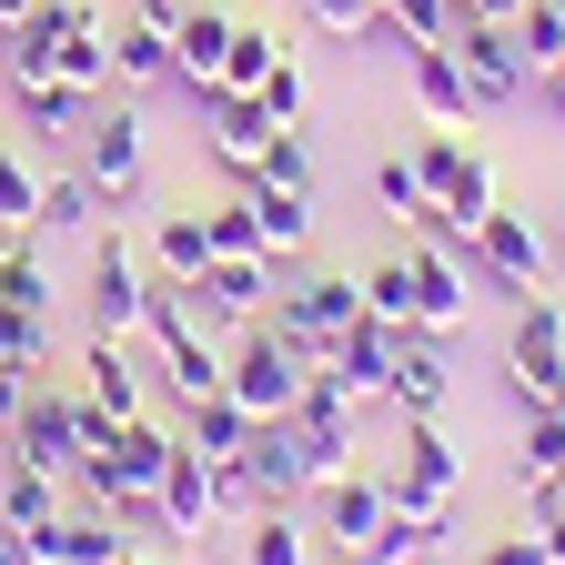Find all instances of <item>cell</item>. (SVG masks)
Listing matches in <instances>:
<instances>
[{
	"label": "cell",
	"instance_id": "1",
	"mask_svg": "<svg viewBox=\"0 0 565 565\" xmlns=\"http://www.w3.org/2000/svg\"><path fill=\"white\" fill-rule=\"evenodd\" d=\"M172 445H182V435H162L152 414H131L111 445H92L82 465H71V484H82L92 505H111V515L131 525V515H152V494H162V465H172Z\"/></svg>",
	"mask_w": 565,
	"mask_h": 565
},
{
	"label": "cell",
	"instance_id": "2",
	"mask_svg": "<svg viewBox=\"0 0 565 565\" xmlns=\"http://www.w3.org/2000/svg\"><path fill=\"white\" fill-rule=\"evenodd\" d=\"M414 172H424V192H435V233H424V243H475V223L505 202V192H494V162L475 152V141H455V131H424Z\"/></svg>",
	"mask_w": 565,
	"mask_h": 565
},
{
	"label": "cell",
	"instance_id": "3",
	"mask_svg": "<svg viewBox=\"0 0 565 565\" xmlns=\"http://www.w3.org/2000/svg\"><path fill=\"white\" fill-rule=\"evenodd\" d=\"M455 484H465V455L445 445V414H404V455H394V475H384L394 525H445Z\"/></svg>",
	"mask_w": 565,
	"mask_h": 565
},
{
	"label": "cell",
	"instance_id": "4",
	"mask_svg": "<svg viewBox=\"0 0 565 565\" xmlns=\"http://www.w3.org/2000/svg\"><path fill=\"white\" fill-rule=\"evenodd\" d=\"M353 313H364V273H282V294L263 303V323L294 343L303 364H323L333 333H343Z\"/></svg>",
	"mask_w": 565,
	"mask_h": 565
},
{
	"label": "cell",
	"instance_id": "5",
	"mask_svg": "<svg viewBox=\"0 0 565 565\" xmlns=\"http://www.w3.org/2000/svg\"><path fill=\"white\" fill-rule=\"evenodd\" d=\"M303 374H313V364H303V353L282 343V333H273L263 313H253V323L233 333V353H223V394H233V404H243L253 424H282V414H294Z\"/></svg>",
	"mask_w": 565,
	"mask_h": 565
},
{
	"label": "cell",
	"instance_id": "6",
	"mask_svg": "<svg viewBox=\"0 0 565 565\" xmlns=\"http://www.w3.org/2000/svg\"><path fill=\"white\" fill-rule=\"evenodd\" d=\"M303 494H313L303 435H294V424H253V445L223 465V515H253V505H303Z\"/></svg>",
	"mask_w": 565,
	"mask_h": 565
},
{
	"label": "cell",
	"instance_id": "7",
	"mask_svg": "<svg viewBox=\"0 0 565 565\" xmlns=\"http://www.w3.org/2000/svg\"><path fill=\"white\" fill-rule=\"evenodd\" d=\"M152 263H141L111 223H92V333H111V343H141V323H152Z\"/></svg>",
	"mask_w": 565,
	"mask_h": 565
},
{
	"label": "cell",
	"instance_id": "8",
	"mask_svg": "<svg viewBox=\"0 0 565 565\" xmlns=\"http://www.w3.org/2000/svg\"><path fill=\"white\" fill-rule=\"evenodd\" d=\"M353 414H364V404H353L323 364L303 374V394H294V414H282V424H294V435H303V465H313V484H333V475H353V455H364V424H353Z\"/></svg>",
	"mask_w": 565,
	"mask_h": 565
},
{
	"label": "cell",
	"instance_id": "9",
	"mask_svg": "<svg viewBox=\"0 0 565 565\" xmlns=\"http://www.w3.org/2000/svg\"><path fill=\"white\" fill-rule=\"evenodd\" d=\"M505 384H515V404H555V394H565V303H555V282L515 303V333H505Z\"/></svg>",
	"mask_w": 565,
	"mask_h": 565
},
{
	"label": "cell",
	"instance_id": "10",
	"mask_svg": "<svg viewBox=\"0 0 565 565\" xmlns=\"http://www.w3.org/2000/svg\"><path fill=\"white\" fill-rule=\"evenodd\" d=\"M11 465H41V475H71V465H82V384L31 374V394L11 414Z\"/></svg>",
	"mask_w": 565,
	"mask_h": 565
},
{
	"label": "cell",
	"instance_id": "11",
	"mask_svg": "<svg viewBox=\"0 0 565 565\" xmlns=\"http://www.w3.org/2000/svg\"><path fill=\"white\" fill-rule=\"evenodd\" d=\"M323 494V545L333 555H374V565H394V545H404V525H394V505H384V484L353 465V475H333V484H313Z\"/></svg>",
	"mask_w": 565,
	"mask_h": 565
},
{
	"label": "cell",
	"instance_id": "12",
	"mask_svg": "<svg viewBox=\"0 0 565 565\" xmlns=\"http://www.w3.org/2000/svg\"><path fill=\"white\" fill-rule=\"evenodd\" d=\"M82 172H92V192H102V202H131V192H141V172H152V131H141V111H131L121 92L82 121Z\"/></svg>",
	"mask_w": 565,
	"mask_h": 565
},
{
	"label": "cell",
	"instance_id": "13",
	"mask_svg": "<svg viewBox=\"0 0 565 565\" xmlns=\"http://www.w3.org/2000/svg\"><path fill=\"white\" fill-rule=\"evenodd\" d=\"M445 51L465 61V82H475V111H515V102L535 92V71H525V51H515V21H465Z\"/></svg>",
	"mask_w": 565,
	"mask_h": 565
},
{
	"label": "cell",
	"instance_id": "14",
	"mask_svg": "<svg viewBox=\"0 0 565 565\" xmlns=\"http://www.w3.org/2000/svg\"><path fill=\"white\" fill-rule=\"evenodd\" d=\"M545 263H555V253H545V233L525 223V212L494 202L484 223H475V273L494 282V294H515V303H525V294H545Z\"/></svg>",
	"mask_w": 565,
	"mask_h": 565
},
{
	"label": "cell",
	"instance_id": "15",
	"mask_svg": "<svg viewBox=\"0 0 565 565\" xmlns=\"http://www.w3.org/2000/svg\"><path fill=\"white\" fill-rule=\"evenodd\" d=\"M445 394H455V333H435V323H394V384H384V404H404V414H445Z\"/></svg>",
	"mask_w": 565,
	"mask_h": 565
},
{
	"label": "cell",
	"instance_id": "16",
	"mask_svg": "<svg viewBox=\"0 0 565 565\" xmlns=\"http://www.w3.org/2000/svg\"><path fill=\"white\" fill-rule=\"evenodd\" d=\"M202 121H212V131H202V141H212V162H223V172H243V182L263 172L273 131H282V121L263 111V92H202Z\"/></svg>",
	"mask_w": 565,
	"mask_h": 565
},
{
	"label": "cell",
	"instance_id": "17",
	"mask_svg": "<svg viewBox=\"0 0 565 565\" xmlns=\"http://www.w3.org/2000/svg\"><path fill=\"white\" fill-rule=\"evenodd\" d=\"M273 253H212L202 263V282H192V303H202V323H253L263 303H273Z\"/></svg>",
	"mask_w": 565,
	"mask_h": 565
},
{
	"label": "cell",
	"instance_id": "18",
	"mask_svg": "<svg viewBox=\"0 0 565 565\" xmlns=\"http://www.w3.org/2000/svg\"><path fill=\"white\" fill-rule=\"evenodd\" d=\"M404 273H414V323H435V333H455L465 313H475V273L445 253V243H404Z\"/></svg>",
	"mask_w": 565,
	"mask_h": 565
},
{
	"label": "cell",
	"instance_id": "19",
	"mask_svg": "<svg viewBox=\"0 0 565 565\" xmlns=\"http://www.w3.org/2000/svg\"><path fill=\"white\" fill-rule=\"evenodd\" d=\"M212 515H223V465H212V455H192V445H172V465H162V494H152V525H172V535H202Z\"/></svg>",
	"mask_w": 565,
	"mask_h": 565
},
{
	"label": "cell",
	"instance_id": "20",
	"mask_svg": "<svg viewBox=\"0 0 565 565\" xmlns=\"http://www.w3.org/2000/svg\"><path fill=\"white\" fill-rule=\"evenodd\" d=\"M323 374H333L353 404H384V384H394V323L353 313V323L333 333V353H323Z\"/></svg>",
	"mask_w": 565,
	"mask_h": 565
},
{
	"label": "cell",
	"instance_id": "21",
	"mask_svg": "<svg viewBox=\"0 0 565 565\" xmlns=\"http://www.w3.org/2000/svg\"><path fill=\"white\" fill-rule=\"evenodd\" d=\"M223 51H233V11H212V0H192V11L172 21V92H212L223 82Z\"/></svg>",
	"mask_w": 565,
	"mask_h": 565
},
{
	"label": "cell",
	"instance_id": "22",
	"mask_svg": "<svg viewBox=\"0 0 565 565\" xmlns=\"http://www.w3.org/2000/svg\"><path fill=\"white\" fill-rule=\"evenodd\" d=\"M111 555H121V515L111 505H82V515L61 505V525L31 535V565H111Z\"/></svg>",
	"mask_w": 565,
	"mask_h": 565
},
{
	"label": "cell",
	"instance_id": "23",
	"mask_svg": "<svg viewBox=\"0 0 565 565\" xmlns=\"http://www.w3.org/2000/svg\"><path fill=\"white\" fill-rule=\"evenodd\" d=\"M202 263H212V212L162 202V212H152V273H162V282H202Z\"/></svg>",
	"mask_w": 565,
	"mask_h": 565
},
{
	"label": "cell",
	"instance_id": "24",
	"mask_svg": "<svg viewBox=\"0 0 565 565\" xmlns=\"http://www.w3.org/2000/svg\"><path fill=\"white\" fill-rule=\"evenodd\" d=\"M243 212H253V233L273 263H294L313 243V192H282V182H243Z\"/></svg>",
	"mask_w": 565,
	"mask_h": 565
},
{
	"label": "cell",
	"instance_id": "25",
	"mask_svg": "<svg viewBox=\"0 0 565 565\" xmlns=\"http://www.w3.org/2000/svg\"><path fill=\"white\" fill-rule=\"evenodd\" d=\"M82 394H92L102 414H121V424H131V414H141V353H131V343H111V333H92V343H82Z\"/></svg>",
	"mask_w": 565,
	"mask_h": 565
},
{
	"label": "cell",
	"instance_id": "26",
	"mask_svg": "<svg viewBox=\"0 0 565 565\" xmlns=\"http://www.w3.org/2000/svg\"><path fill=\"white\" fill-rule=\"evenodd\" d=\"M152 82H172V31L131 11L111 31V92H152Z\"/></svg>",
	"mask_w": 565,
	"mask_h": 565
},
{
	"label": "cell",
	"instance_id": "27",
	"mask_svg": "<svg viewBox=\"0 0 565 565\" xmlns=\"http://www.w3.org/2000/svg\"><path fill=\"white\" fill-rule=\"evenodd\" d=\"M404 82H414V102L435 111V121H475V82H465V61L435 41V51H404Z\"/></svg>",
	"mask_w": 565,
	"mask_h": 565
},
{
	"label": "cell",
	"instance_id": "28",
	"mask_svg": "<svg viewBox=\"0 0 565 565\" xmlns=\"http://www.w3.org/2000/svg\"><path fill=\"white\" fill-rule=\"evenodd\" d=\"M61 484H71V475L11 465V475H0V525H11L21 545H31V535H51V525H61Z\"/></svg>",
	"mask_w": 565,
	"mask_h": 565
},
{
	"label": "cell",
	"instance_id": "29",
	"mask_svg": "<svg viewBox=\"0 0 565 565\" xmlns=\"http://www.w3.org/2000/svg\"><path fill=\"white\" fill-rule=\"evenodd\" d=\"M323 555V535L294 515V505H253V525H243V565H313Z\"/></svg>",
	"mask_w": 565,
	"mask_h": 565
},
{
	"label": "cell",
	"instance_id": "30",
	"mask_svg": "<svg viewBox=\"0 0 565 565\" xmlns=\"http://www.w3.org/2000/svg\"><path fill=\"white\" fill-rule=\"evenodd\" d=\"M102 223V192H92V172L71 162V172H41V212H31V233L51 243V233H92Z\"/></svg>",
	"mask_w": 565,
	"mask_h": 565
},
{
	"label": "cell",
	"instance_id": "31",
	"mask_svg": "<svg viewBox=\"0 0 565 565\" xmlns=\"http://www.w3.org/2000/svg\"><path fill=\"white\" fill-rule=\"evenodd\" d=\"M182 445H192V455H212V465H233V455L253 445V414H243L233 394H202V404H192V424H182Z\"/></svg>",
	"mask_w": 565,
	"mask_h": 565
},
{
	"label": "cell",
	"instance_id": "32",
	"mask_svg": "<svg viewBox=\"0 0 565 565\" xmlns=\"http://www.w3.org/2000/svg\"><path fill=\"white\" fill-rule=\"evenodd\" d=\"M374 202L394 212L404 233H435V192H424V172H414V152H384L374 162Z\"/></svg>",
	"mask_w": 565,
	"mask_h": 565
},
{
	"label": "cell",
	"instance_id": "33",
	"mask_svg": "<svg viewBox=\"0 0 565 565\" xmlns=\"http://www.w3.org/2000/svg\"><path fill=\"white\" fill-rule=\"evenodd\" d=\"M273 61H282V31L273 21H233V51H223V82H212V92H263Z\"/></svg>",
	"mask_w": 565,
	"mask_h": 565
},
{
	"label": "cell",
	"instance_id": "34",
	"mask_svg": "<svg viewBox=\"0 0 565 565\" xmlns=\"http://www.w3.org/2000/svg\"><path fill=\"white\" fill-rule=\"evenodd\" d=\"M92 111H102V102H92V92H71L61 71H51V82H21V121H31V131L82 141V121H92Z\"/></svg>",
	"mask_w": 565,
	"mask_h": 565
},
{
	"label": "cell",
	"instance_id": "35",
	"mask_svg": "<svg viewBox=\"0 0 565 565\" xmlns=\"http://www.w3.org/2000/svg\"><path fill=\"white\" fill-rule=\"evenodd\" d=\"M384 31H394V51H435L465 31V0H384Z\"/></svg>",
	"mask_w": 565,
	"mask_h": 565
},
{
	"label": "cell",
	"instance_id": "36",
	"mask_svg": "<svg viewBox=\"0 0 565 565\" xmlns=\"http://www.w3.org/2000/svg\"><path fill=\"white\" fill-rule=\"evenodd\" d=\"M0 303H21V313L51 323V253L41 243H11V253H0Z\"/></svg>",
	"mask_w": 565,
	"mask_h": 565
},
{
	"label": "cell",
	"instance_id": "37",
	"mask_svg": "<svg viewBox=\"0 0 565 565\" xmlns=\"http://www.w3.org/2000/svg\"><path fill=\"white\" fill-rule=\"evenodd\" d=\"M565 465V394L525 404V435H515V475H555Z\"/></svg>",
	"mask_w": 565,
	"mask_h": 565
},
{
	"label": "cell",
	"instance_id": "38",
	"mask_svg": "<svg viewBox=\"0 0 565 565\" xmlns=\"http://www.w3.org/2000/svg\"><path fill=\"white\" fill-rule=\"evenodd\" d=\"M31 212H41V172L0 141V233H31ZM31 243H41V233H31Z\"/></svg>",
	"mask_w": 565,
	"mask_h": 565
},
{
	"label": "cell",
	"instance_id": "39",
	"mask_svg": "<svg viewBox=\"0 0 565 565\" xmlns=\"http://www.w3.org/2000/svg\"><path fill=\"white\" fill-rule=\"evenodd\" d=\"M515 51H525V71L565 61V0H525L515 11Z\"/></svg>",
	"mask_w": 565,
	"mask_h": 565
},
{
	"label": "cell",
	"instance_id": "40",
	"mask_svg": "<svg viewBox=\"0 0 565 565\" xmlns=\"http://www.w3.org/2000/svg\"><path fill=\"white\" fill-rule=\"evenodd\" d=\"M253 182H282V192H313V131L294 121V131H273V152H263V172Z\"/></svg>",
	"mask_w": 565,
	"mask_h": 565
},
{
	"label": "cell",
	"instance_id": "41",
	"mask_svg": "<svg viewBox=\"0 0 565 565\" xmlns=\"http://www.w3.org/2000/svg\"><path fill=\"white\" fill-rule=\"evenodd\" d=\"M364 313H374V323H414V273H404V253L364 273Z\"/></svg>",
	"mask_w": 565,
	"mask_h": 565
},
{
	"label": "cell",
	"instance_id": "42",
	"mask_svg": "<svg viewBox=\"0 0 565 565\" xmlns=\"http://www.w3.org/2000/svg\"><path fill=\"white\" fill-rule=\"evenodd\" d=\"M263 111H273L282 131H294V121H313V82H303V61H294V51L273 61V82H263Z\"/></svg>",
	"mask_w": 565,
	"mask_h": 565
},
{
	"label": "cell",
	"instance_id": "43",
	"mask_svg": "<svg viewBox=\"0 0 565 565\" xmlns=\"http://www.w3.org/2000/svg\"><path fill=\"white\" fill-rule=\"evenodd\" d=\"M41 343H51V323H41V313H21V303H0V364H21V374H41Z\"/></svg>",
	"mask_w": 565,
	"mask_h": 565
},
{
	"label": "cell",
	"instance_id": "44",
	"mask_svg": "<svg viewBox=\"0 0 565 565\" xmlns=\"http://www.w3.org/2000/svg\"><path fill=\"white\" fill-rule=\"evenodd\" d=\"M455 525H404V545H394V565H465L455 545H445Z\"/></svg>",
	"mask_w": 565,
	"mask_h": 565
},
{
	"label": "cell",
	"instance_id": "45",
	"mask_svg": "<svg viewBox=\"0 0 565 565\" xmlns=\"http://www.w3.org/2000/svg\"><path fill=\"white\" fill-rule=\"evenodd\" d=\"M212 253H263V233H253L243 202H212Z\"/></svg>",
	"mask_w": 565,
	"mask_h": 565
},
{
	"label": "cell",
	"instance_id": "46",
	"mask_svg": "<svg viewBox=\"0 0 565 565\" xmlns=\"http://www.w3.org/2000/svg\"><path fill=\"white\" fill-rule=\"evenodd\" d=\"M515 484H525V525H555L565 515V465L555 475H515Z\"/></svg>",
	"mask_w": 565,
	"mask_h": 565
},
{
	"label": "cell",
	"instance_id": "47",
	"mask_svg": "<svg viewBox=\"0 0 565 565\" xmlns=\"http://www.w3.org/2000/svg\"><path fill=\"white\" fill-rule=\"evenodd\" d=\"M465 565H545V535L525 525V535H494L484 555H465Z\"/></svg>",
	"mask_w": 565,
	"mask_h": 565
},
{
	"label": "cell",
	"instance_id": "48",
	"mask_svg": "<svg viewBox=\"0 0 565 565\" xmlns=\"http://www.w3.org/2000/svg\"><path fill=\"white\" fill-rule=\"evenodd\" d=\"M21 394H31V374H21V364H0V435H11V414H21Z\"/></svg>",
	"mask_w": 565,
	"mask_h": 565
},
{
	"label": "cell",
	"instance_id": "49",
	"mask_svg": "<svg viewBox=\"0 0 565 565\" xmlns=\"http://www.w3.org/2000/svg\"><path fill=\"white\" fill-rule=\"evenodd\" d=\"M535 102H545V111L565 121V61H545V71H535Z\"/></svg>",
	"mask_w": 565,
	"mask_h": 565
},
{
	"label": "cell",
	"instance_id": "50",
	"mask_svg": "<svg viewBox=\"0 0 565 565\" xmlns=\"http://www.w3.org/2000/svg\"><path fill=\"white\" fill-rule=\"evenodd\" d=\"M131 11H141V21H162V31H172V21L192 11V0H131Z\"/></svg>",
	"mask_w": 565,
	"mask_h": 565
},
{
	"label": "cell",
	"instance_id": "51",
	"mask_svg": "<svg viewBox=\"0 0 565 565\" xmlns=\"http://www.w3.org/2000/svg\"><path fill=\"white\" fill-rule=\"evenodd\" d=\"M525 0H465V21H515Z\"/></svg>",
	"mask_w": 565,
	"mask_h": 565
},
{
	"label": "cell",
	"instance_id": "52",
	"mask_svg": "<svg viewBox=\"0 0 565 565\" xmlns=\"http://www.w3.org/2000/svg\"><path fill=\"white\" fill-rule=\"evenodd\" d=\"M31 11H41V0H0V31H21Z\"/></svg>",
	"mask_w": 565,
	"mask_h": 565
},
{
	"label": "cell",
	"instance_id": "53",
	"mask_svg": "<svg viewBox=\"0 0 565 565\" xmlns=\"http://www.w3.org/2000/svg\"><path fill=\"white\" fill-rule=\"evenodd\" d=\"M0 565H31V545H21V535H11V525H0Z\"/></svg>",
	"mask_w": 565,
	"mask_h": 565
},
{
	"label": "cell",
	"instance_id": "54",
	"mask_svg": "<svg viewBox=\"0 0 565 565\" xmlns=\"http://www.w3.org/2000/svg\"><path fill=\"white\" fill-rule=\"evenodd\" d=\"M111 565H152V555H141V545H131V535H121V555H111Z\"/></svg>",
	"mask_w": 565,
	"mask_h": 565
},
{
	"label": "cell",
	"instance_id": "55",
	"mask_svg": "<svg viewBox=\"0 0 565 565\" xmlns=\"http://www.w3.org/2000/svg\"><path fill=\"white\" fill-rule=\"evenodd\" d=\"M313 565H374V555H313Z\"/></svg>",
	"mask_w": 565,
	"mask_h": 565
}]
</instances>
